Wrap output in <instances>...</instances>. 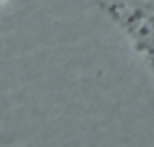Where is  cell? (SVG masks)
<instances>
[{
  "instance_id": "obj_1",
  "label": "cell",
  "mask_w": 154,
  "mask_h": 147,
  "mask_svg": "<svg viewBox=\"0 0 154 147\" xmlns=\"http://www.w3.org/2000/svg\"><path fill=\"white\" fill-rule=\"evenodd\" d=\"M101 12L128 39L154 80V2L152 0H99Z\"/></svg>"
},
{
  "instance_id": "obj_2",
  "label": "cell",
  "mask_w": 154,
  "mask_h": 147,
  "mask_svg": "<svg viewBox=\"0 0 154 147\" xmlns=\"http://www.w3.org/2000/svg\"><path fill=\"white\" fill-rule=\"evenodd\" d=\"M7 2H10V0H0V7H2V5H7Z\"/></svg>"
}]
</instances>
